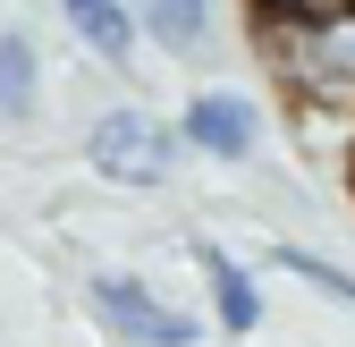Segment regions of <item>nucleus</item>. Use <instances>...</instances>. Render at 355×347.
Here are the masks:
<instances>
[{
    "instance_id": "obj_1",
    "label": "nucleus",
    "mask_w": 355,
    "mask_h": 347,
    "mask_svg": "<svg viewBox=\"0 0 355 347\" xmlns=\"http://www.w3.org/2000/svg\"><path fill=\"white\" fill-rule=\"evenodd\" d=\"M254 42L271 51L279 85H288V94H296L304 110L355 119V9L296 17V26H254Z\"/></svg>"
},
{
    "instance_id": "obj_2",
    "label": "nucleus",
    "mask_w": 355,
    "mask_h": 347,
    "mask_svg": "<svg viewBox=\"0 0 355 347\" xmlns=\"http://www.w3.org/2000/svg\"><path fill=\"white\" fill-rule=\"evenodd\" d=\"M85 153H94V169L110 187H161L169 161H178V136L153 110H102L94 136H85Z\"/></svg>"
},
{
    "instance_id": "obj_3",
    "label": "nucleus",
    "mask_w": 355,
    "mask_h": 347,
    "mask_svg": "<svg viewBox=\"0 0 355 347\" xmlns=\"http://www.w3.org/2000/svg\"><path fill=\"white\" fill-rule=\"evenodd\" d=\"M94 314H102V322H110L127 347H195V322H187V314H169L144 280H119V271H102V280H94Z\"/></svg>"
},
{
    "instance_id": "obj_4",
    "label": "nucleus",
    "mask_w": 355,
    "mask_h": 347,
    "mask_svg": "<svg viewBox=\"0 0 355 347\" xmlns=\"http://www.w3.org/2000/svg\"><path fill=\"white\" fill-rule=\"evenodd\" d=\"M178 144H195L211 161H245L262 144V110L245 94H229V85H203V94L187 102V119H178Z\"/></svg>"
},
{
    "instance_id": "obj_5",
    "label": "nucleus",
    "mask_w": 355,
    "mask_h": 347,
    "mask_svg": "<svg viewBox=\"0 0 355 347\" xmlns=\"http://www.w3.org/2000/svg\"><path fill=\"white\" fill-rule=\"evenodd\" d=\"M60 17H68V34H76L102 68H127V60H136V42H144L127 0H60Z\"/></svg>"
},
{
    "instance_id": "obj_6",
    "label": "nucleus",
    "mask_w": 355,
    "mask_h": 347,
    "mask_svg": "<svg viewBox=\"0 0 355 347\" xmlns=\"http://www.w3.org/2000/svg\"><path fill=\"white\" fill-rule=\"evenodd\" d=\"M127 9H136V34L161 42L169 60H195L211 42V0H127Z\"/></svg>"
},
{
    "instance_id": "obj_7",
    "label": "nucleus",
    "mask_w": 355,
    "mask_h": 347,
    "mask_svg": "<svg viewBox=\"0 0 355 347\" xmlns=\"http://www.w3.org/2000/svg\"><path fill=\"white\" fill-rule=\"evenodd\" d=\"M203 280H211V314H220V330H262V288L245 280V263H229L220 246H203Z\"/></svg>"
},
{
    "instance_id": "obj_8",
    "label": "nucleus",
    "mask_w": 355,
    "mask_h": 347,
    "mask_svg": "<svg viewBox=\"0 0 355 347\" xmlns=\"http://www.w3.org/2000/svg\"><path fill=\"white\" fill-rule=\"evenodd\" d=\"M34 102H42V60H34V42L26 34H0V119H34Z\"/></svg>"
},
{
    "instance_id": "obj_9",
    "label": "nucleus",
    "mask_w": 355,
    "mask_h": 347,
    "mask_svg": "<svg viewBox=\"0 0 355 347\" xmlns=\"http://www.w3.org/2000/svg\"><path fill=\"white\" fill-rule=\"evenodd\" d=\"M279 271H296L304 288H322V296H338V305H355V271H338V263H322V254H279Z\"/></svg>"
},
{
    "instance_id": "obj_10",
    "label": "nucleus",
    "mask_w": 355,
    "mask_h": 347,
    "mask_svg": "<svg viewBox=\"0 0 355 347\" xmlns=\"http://www.w3.org/2000/svg\"><path fill=\"white\" fill-rule=\"evenodd\" d=\"M254 26H296V17H330V9H355V0H245Z\"/></svg>"
}]
</instances>
